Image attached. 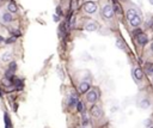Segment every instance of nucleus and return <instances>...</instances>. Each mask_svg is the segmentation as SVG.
<instances>
[{
  "instance_id": "1",
  "label": "nucleus",
  "mask_w": 153,
  "mask_h": 128,
  "mask_svg": "<svg viewBox=\"0 0 153 128\" xmlns=\"http://www.w3.org/2000/svg\"><path fill=\"white\" fill-rule=\"evenodd\" d=\"M114 13H115V12H114V9H112L111 5L106 4V5H104V6L102 7V17L104 18V19H108V21L112 19Z\"/></svg>"
},
{
  "instance_id": "2",
  "label": "nucleus",
  "mask_w": 153,
  "mask_h": 128,
  "mask_svg": "<svg viewBox=\"0 0 153 128\" xmlns=\"http://www.w3.org/2000/svg\"><path fill=\"white\" fill-rule=\"evenodd\" d=\"M83 7H84V11L86 13H90V14H92L97 11V4L93 3V1H86Z\"/></svg>"
},
{
  "instance_id": "3",
  "label": "nucleus",
  "mask_w": 153,
  "mask_h": 128,
  "mask_svg": "<svg viewBox=\"0 0 153 128\" xmlns=\"http://www.w3.org/2000/svg\"><path fill=\"white\" fill-rule=\"evenodd\" d=\"M86 99L90 102V103H96L98 99V92L97 90H90L89 92L86 94Z\"/></svg>"
},
{
  "instance_id": "4",
  "label": "nucleus",
  "mask_w": 153,
  "mask_h": 128,
  "mask_svg": "<svg viewBox=\"0 0 153 128\" xmlns=\"http://www.w3.org/2000/svg\"><path fill=\"white\" fill-rule=\"evenodd\" d=\"M91 115H92L94 119H99V117H102L103 111H102L101 107L97 105V104H93L92 108H91Z\"/></svg>"
},
{
  "instance_id": "5",
  "label": "nucleus",
  "mask_w": 153,
  "mask_h": 128,
  "mask_svg": "<svg viewBox=\"0 0 153 128\" xmlns=\"http://www.w3.org/2000/svg\"><path fill=\"white\" fill-rule=\"evenodd\" d=\"M133 77L135 78L136 81H142L144 80V71L139 67H135L133 69Z\"/></svg>"
},
{
  "instance_id": "6",
  "label": "nucleus",
  "mask_w": 153,
  "mask_h": 128,
  "mask_svg": "<svg viewBox=\"0 0 153 128\" xmlns=\"http://www.w3.org/2000/svg\"><path fill=\"white\" fill-rule=\"evenodd\" d=\"M79 90H80V92L84 95H86L89 91L91 90V84L89 83V81H81L80 83V85H79Z\"/></svg>"
},
{
  "instance_id": "7",
  "label": "nucleus",
  "mask_w": 153,
  "mask_h": 128,
  "mask_svg": "<svg viewBox=\"0 0 153 128\" xmlns=\"http://www.w3.org/2000/svg\"><path fill=\"white\" fill-rule=\"evenodd\" d=\"M129 23L133 28H139L140 24H141V17L139 14H135L132 19H129Z\"/></svg>"
},
{
  "instance_id": "8",
  "label": "nucleus",
  "mask_w": 153,
  "mask_h": 128,
  "mask_svg": "<svg viewBox=\"0 0 153 128\" xmlns=\"http://www.w3.org/2000/svg\"><path fill=\"white\" fill-rule=\"evenodd\" d=\"M84 28H85L86 31L93 32V31H97V30H98V24L96 23V22H87Z\"/></svg>"
},
{
  "instance_id": "9",
  "label": "nucleus",
  "mask_w": 153,
  "mask_h": 128,
  "mask_svg": "<svg viewBox=\"0 0 153 128\" xmlns=\"http://www.w3.org/2000/svg\"><path fill=\"white\" fill-rule=\"evenodd\" d=\"M78 95L75 92H72L69 95V98H68V107H75L76 103H78Z\"/></svg>"
},
{
  "instance_id": "10",
  "label": "nucleus",
  "mask_w": 153,
  "mask_h": 128,
  "mask_svg": "<svg viewBox=\"0 0 153 128\" xmlns=\"http://www.w3.org/2000/svg\"><path fill=\"white\" fill-rule=\"evenodd\" d=\"M151 99L149 98H142L140 102H139V107L141 108V109H148L149 107H151Z\"/></svg>"
},
{
  "instance_id": "11",
  "label": "nucleus",
  "mask_w": 153,
  "mask_h": 128,
  "mask_svg": "<svg viewBox=\"0 0 153 128\" xmlns=\"http://www.w3.org/2000/svg\"><path fill=\"white\" fill-rule=\"evenodd\" d=\"M1 19H3L4 23H11V22L14 21V17L12 16V13H10V12H5V13L3 14V17H1Z\"/></svg>"
},
{
  "instance_id": "12",
  "label": "nucleus",
  "mask_w": 153,
  "mask_h": 128,
  "mask_svg": "<svg viewBox=\"0 0 153 128\" xmlns=\"http://www.w3.org/2000/svg\"><path fill=\"white\" fill-rule=\"evenodd\" d=\"M13 86H16V90H17V91L23 90V87H24V81H23V79L16 78L14 81H13Z\"/></svg>"
},
{
  "instance_id": "13",
  "label": "nucleus",
  "mask_w": 153,
  "mask_h": 128,
  "mask_svg": "<svg viewBox=\"0 0 153 128\" xmlns=\"http://www.w3.org/2000/svg\"><path fill=\"white\" fill-rule=\"evenodd\" d=\"M136 40H138V43H139V44H141V46H145V44L148 42L147 36H146V35H144V34H140V35H138Z\"/></svg>"
},
{
  "instance_id": "14",
  "label": "nucleus",
  "mask_w": 153,
  "mask_h": 128,
  "mask_svg": "<svg viewBox=\"0 0 153 128\" xmlns=\"http://www.w3.org/2000/svg\"><path fill=\"white\" fill-rule=\"evenodd\" d=\"M7 10H8V12H10V13H16V12L18 11L17 5H16V3L13 1V0H11V1L7 4Z\"/></svg>"
},
{
  "instance_id": "15",
  "label": "nucleus",
  "mask_w": 153,
  "mask_h": 128,
  "mask_svg": "<svg viewBox=\"0 0 153 128\" xmlns=\"http://www.w3.org/2000/svg\"><path fill=\"white\" fill-rule=\"evenodd\" d=\"M11 59H12V53L11 51H5L1 55V61L3 62H11Z\"/></svg>"
},
{
  "instance_id": "16",
  "label": "nucleus",
  "mask_w": 153,
  "mask_h": 128,
  "mask_svg": "<svg viewBox=\"0 0 153 128\" xmlns=\"http://www.w3.org/2000/svg\"><path fill=\"white\" fill-rule=\"evenodd\" d=\"M135 14H138V12L134 10V9H128L127 10V13H126V16H127V19L129 21V19H132V18L135 16Z\"/></svg>"
},
{
  "instance_id": "17",
  "label": "nucleus",
  "mask_w": 153,
  "mask_h": 128,
  "mask_svg": "<svg viewBox=\"0 0 153 128\" xmlns=\"http://www.w3.org/2000/svg\"><path fill=\"white\" fill-rule=\"evenodd\" d=\"M4 120H5V128H11V120L8 119V114H4Z\"/></svg>"
},
{
  "instance_id": "18",
  "label": "nucleus",
  "mask_w": 153,
  "mask_h": 128,
  "mask_svg": "<svg viewBox=\"0 0 153 128\" xmlns=\"http://www.w3.org/2000/svg\"><path fill=\"white\" fill-rule=\"evenodd\" d=\"M10 65H8V71H11V72H16L17 71V62H14V61H11V62H8Z\"/></svg>"
},
{
  "instance_id": "19",
  "label": "nucleus",
  "mask_w": 153,
  "mask_h": 128,
  "mask_svg": "<svg viewBox=\"0 0 153 128\" xmlns=\"http://www.w3.org/2000/svg\"><path fill=\"white\" fill-rule=\"evenodd\" d=\"M112 1H114V6H112L114 12H115V13H121V7H120V5L116 3V0H112Z\"/></svg>"
},
{
  "instance_id": "20",
  "label": "nucleus",
  "mask_w": 153,
  "mask_h": 128,
  "mask_svg": "<svg viewBox=\"0 0 153 128\" xmlns=\"http://www.w3.org/2000/svg\"><path fill=\"white\" fill-rule=\"evenodd\" d=\"M1 85L3 86H5V87H10V86H13V84L8 80V79H6V78H3V80H1Z\"/></svg>"
},
{
  "instance_id": "21",
  "label": "nucleus",
  "mask_w": 153,
  "mask_h": 128,
  "mask_svg": "<svg viewBox=\"0 0 153 128\" xmlns=\"http://www.w3.org/2000/svg\"><path fill=\"white\" fill-rule=\"evenodd\" d=\"M78 5H79V0H71V10H75V9H78Z\"/></svg>"
},
{
  "instance_id": "22",
  "label": "nucleus",
  "mask_w": 153,
  "mask_h": 128,
  "mask_svg": "<svg viewBox=\"0 0 153 128\" xmlns=\"http://www.w3.org/2000/svg\"><path fill=\"white\" fill-rule=\"evenodd\" d=\"M76 110H78L79 113H83V110H84V103L81 102V101H79L78 103H76Z\"/></svg>"
},
{
  "instance_id": "23",
  "label": "nucleus",
  "mask_w": 153,
  "mask_h": 128,
  "mask_svg": "<svg viewBox=\"0 0 153 128\" xmlns=\"http://www.w3.org/2000/svg\"><path fill=\"white\" fill-rule=\"evenodd\" d=\"M81 123H83V126L84 127H86L87 124H89V117H87V115H83V117H81Z\"/></svg>"
},
{
  "instance_id": "24",
  "label": "nucleus",
  "mask_w": 153,
  "mask_h": 128,
  "mask_svg": "<svg viewBox=\"0 0 153 128\" xmlns=\"http://www.w3.org/2000/svg\"><path fill=\"white\" fill-rule=\"evenodd\" d=\"M11 34H12L13 37H16V38H18V37H21V36H22V32L19 31V30H12Z\"/></svg>"
},
{
  "instance_id": "25",
  "label": "nucleus",
  "mask_w": 153,
  "mask_h": 128,
  "mask_svg": "<svg viewBox=\"0 0 153 128\" xmlns=\"http://www.w3.org/2000/svg\"><path fill=\"white\" fill-rule=\"evenodd\" d=\"M116 44H117V47H119L120 49H124V44H123V42H122L121 40H117V41H116Z\"/></svg>"
},
{
  "instance_id": "26",
  "label": "nucleus",
  "mask_w": 153,
  "mask_h": 128,
  "mask_svg": "<svg viewBox=\"0 0 153 128\" xmlns=\"http://www.w3.org/2000/svg\"><path fill=\"white\" fill-rule=\"evenodd\" d=\"M5 42H6L7 44H10V43H13V42H16V37H13V36H12V37H8L7 40H5Z\"/></svg>"
},
{
  "instance_id": "27",
  "label": "nucleus",
  "mask_w": 153,
  "mask_h": 128,
  "mask_svg": "<svg viewBox=\"0 0 153 128\" xmlns=\"http://www.w3.org/2000/svg\"><path fill=\"white\" fill-rule=\"evenodd\" d=\"M56 14L59 16V17L62 16V11H61V7H60V6H57V7H56Z\"/></svg>"
},
{
  "instance_id": "28",
  "label": "nucleus",
  "mask_w": 153,
  "mask_h": 128,
  "mask_svg": "<svg viewBox=\"0 0 153 128\" xmlns=\"http://www.w3.org/2000/svg\"><path fill=\"white\" fill-rule=\"evenodd\" d=\"M53 17H54V18H53V19H54V22H59V21H60V17L57 16V14H54Z\"/></svg>"
},
{
  "instance_id": "29",
  "label": "nucleus",
  "mask_w": 153,
  "mask_h": 128,
  "mask_svg": "<svg viewBox=\"0 0 153 128\" xmlns=\"http://www.w3.org/2000/svg\"><path fill=\"white\" fill-rule=\"evenodd\" d=\"M151 123H152V121H151V120H147V121H146V124H147V126H149Z\"/></svg>"
},
{
  "instance_id": "30",
  "label": "nucleus",
  "mask_w": 153,
  "mask_h": 128,
  "mask_svg": "<svg viewBox=\"0 0 153 128\" xmlns=\"http://www.w3.org/2000/svg\"><path fill=\"white\" fill-rule=\"evenodd\" d=\"M3 41H5V38L3 37V36H1V35H0V43H1Z\"/></svg>"
},
{
  "instance_id": "31",
  "label": "nucleus",
  "mask_w": 153,
  "mask_h": 128,
  "mask_svg": "<svg viewBox=\"0 0 153 128\" xmlns=\"http://www.w3.org/2000/svg\"><path fill=\"white\" fill-rule=\"evenodd\" d=\"M151 50H152V51H153V42H152V43H151Z\"/></svg>"
},
{
  "instance_id": "32",
  "label": "nucleus",
  "mask_w": 153,
  "mask_h": 128,
  "mask_svg": "<svg viewBox=\"0 0 153 128\" xmlns=\"http://www.w3.org/2000/svg\"><path fill=\"white\" fill-rule=\"evenodd\" d=\"M148 1H149V4H151V5H153V0H148Z\"/></svg>"
},
{
  "instance_id": "33",
  "label": "nucleus",
  "mask_w": 153,
  "mask_h": 128,
  "mask_svg": "<svg viewBox=\"0 0 153 128\" xmlns=\"http://www.w3.org/2000/svg\"><path fill=\"white\" fill-rule=\"evenodd\" d=\"M83 128H86V127H83Z\"/></svg>"
},
{
  "instance_id": "34",
  "label": "nucleus",
  "mask_w": 153,
  "mask_h": 128,
  "mask_svg": "<svg viewBox=\"0 0 153 128\" xmlns=\"http://www.w3.org/2000/svg\"><path fill=\"white\" fill-rule=\"evenodd\" d=\"M149 128H153V127H149Z\"/></svg>"
}]
</instances>
